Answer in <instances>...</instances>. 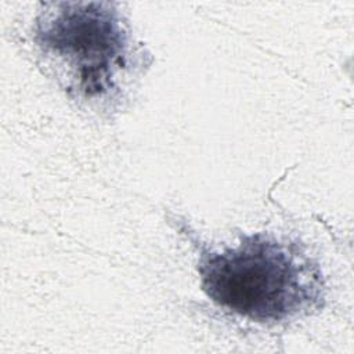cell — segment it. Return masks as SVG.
Segmentation results:
<instances>
[{
	"label": "cell",
	"mask_w": 354,
	"mask_h": 354,
	"mask_svg": "<svg viewBox=\"0 0 354 354\" xmlns=\"http://www.w3.org/2000/svg\"><path fill=\"white\" fill-rule=\"evenodd\" d=\"M192 242L202 290L232 314L275 324L308 314L324 301L321 270L296 241L254 232L234 246Z\"/></svg>",
	"instance_id": "obj_1"
},
{
	"label": "cell",
	"mask_w": 354,
	"mask_h": 354,
	"mask_svg": "<svg viewBox=\"0 0 354 354\" xmlns=\"http://www.w3.org/2000/svg\"><path fill=\"white\" fill-rule=\"evenodd\" d=\"M32 33L68 94L83 102L116 100L122 77L134 66L133 36L118 3H46Z\"/></svg>",
	"instance_id": "obj_2"
}]
</instances>
